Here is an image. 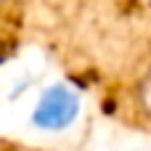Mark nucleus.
I'll return each instance as SVG.
<instances>
[{
    "label": "nucleus",
    "mask_w": 151,
    "mask_h": 151,
    "mask_svg": "<svg viewBox=\"0 0 151 151\" xmlns=\"http://www.w3.org/2000/svg\"><path fill=\"white\" fill-rule=\"evenodd\" d=\"M74 114H77V98L66 88H50L35 109V122L42 127H64L74 119Z\"/></svg>",
    "instance_id": "obj_1"
},
{
    "label": "nucleus",
    "mask_w": 151,
    "mask_h": 151,
    "mask_svg": "<svg viewBox=\"0 0 151 151\" xmlns=\"http://www.w3.org/2000/svg\"><path fill=\"white\" fill-rule=\"evenodd\" d=\"M138 104H141V109L151 117V69L143 74V80L138 85Z\"/></svg>",
    "instance_id": "obj_2"
}]
</instances>
